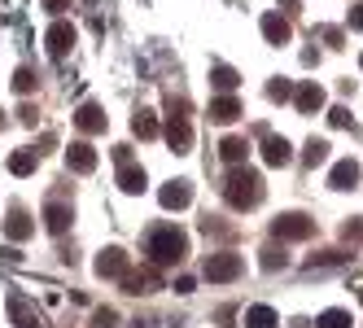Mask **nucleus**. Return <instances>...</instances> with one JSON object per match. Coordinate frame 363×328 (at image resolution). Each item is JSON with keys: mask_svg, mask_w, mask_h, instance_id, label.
Listing matches in <instances>:
<instances>
[{"mask_svg": "<svg viewBox=\"0 0 363 328\" xmlns=\"http://www.w3.org/2000/svg\"><path fill=\"white\" fill-rule=\"evenodd\" d=\"M223 201L232 210H254L258 201H263V180H258V171H250L245 162L228 171L223 180Z\"/></svg>", "mask_w": 363, "mask_h": 328, "instance_id": "1", "label": "nucleus"}, {"mask_svg": "<svg viewBox=\"0 0 363 328\" xmlns=\"http://www.w3.org/2000/svg\"><path fill=\"white\" fill-rule=\"evenodd\" d=\"M184 254H189V237L179 228H153L145 237V259L153 267H175V263H184Z\"/></svg>", "mask_w": 363, "mask_h": 328, "instance_id": "2", "label": "nucleus"}, {"mask_svg": "<svg viewBox=\"0 0 363 328\" xmlns=\"http://www.w3.org/2000/svg\"><path fill=\"white\" fill-rule=\"evenodd\" d=\"M241 271H245V259L232 254V249H219V254L206 259V281L211 285H228V281H237Z\"/></svg>", "mask_w": 363, "mask_h": 328, "instance_id": "3", "label": "nucleus"}, {"mask_svg": "<svg viewBox=\"0 0 363 328\" xmlns=\"http://www.w3.org/2000/svg\"><path fill=\"white\" fill-rule=\"evenodd\" d=\"M44 48H48V57H53V62H62V57L70 53V48H74V27H70L66 18H57L53 27H48V35H44Z\"/></svg>", "mask_w": 363, "mask_h": 328, "instance_id": "4", "label": "nucleus"}, {"mask_svg": "<svg viewBox=\"0 0 363 328\" xmlns=\"http://www.w3.org/2000/svg\"><path fill=\"white\" fill-rule=\"evenodd\" d=\"M272 232H276L280 241H306L311 232H315V219H306V215H280V219L272 223Z\"/></svg>", "mask_w": 363, "mask_h": 328, "instance_id": "5", "label": "nucleus"}, {"mask_svg": "<svg viewBox=\"0 0 363 328\" xmlns=\"http://www.w3.org/2000/svg\"><path fill=\"white\" fill-rule=\"evenodd\" d=\"M167 145L175 149V154H189V149H193V128H189V118L179 110L167 114Z\"/></svg>", "mask_w": 363, "mask_h": 328, "instance_id": "6", "label": "nucleus"}, {"mask_svg": "<svg viewBox=\"0 0 363 328\" xmlns=\"http://www.w3.org/2000/svg\"><path fill=\"white\" fill-rule=\"evenodd\" d=\"M153 289H162V276L153 263H149V271H127L123 276V293H153Z\"/></svg>", "mask_w": 363, "mask_h": 328, "instance_id": "7", "label": "nucleus"}, {"mask_svg": "<svg viewBox=\"0 0 363 328\" xmlns=\"http://www.w3.org/2000/svg\"><path fill=\"white\" fill-rule=\"evenodd\" d=\"M66 166H70V171H79V175L96 171V149H92L88 140H74V145L66 149Z\"/></svg>", "mask_w": 363, "mask_h": 328, "instance_id": "8", "label": "nucleus"}, {"mask_svg": "<svg viewBox=\"0 0 363 328\" xmlns=\"http://www.w3.org/2000/svg\"><path fill=\"white\" fill-rule=\"evenodd\" d=\"M96 276H110V281H123V276H127V254H123L118 245L101 249V259H96Z\"/></svg>", "mask_w": 363, "mask_h": 328, "instance_id": "9", "label": "nucleus"}, {"mask_svg": "<svg viewBox=\"0 0 363 328\" xmlns=\"http://www.w3.org/2000/svg\"><path fill=\"white\" fill-rule=\"evenodd\" d=\"M106 110H101V106H79V110H74V128H79L84 136H96V132H106Z\"/></svg>", "mask_w": 363, "mask_h": 328, "instance_id": "10", "label": "nucleus"}, {"mask_svg": "<svg viewBox=\"0 0 363 328\" xmlns=\"http://www.w3.org/2000/svg\"><path fill=\"white\" fill-rule=\"evenodd\" d=\"M324 101H328V96H324V88H320V84H302V88L294 92L298 114H320V110H324Z\"/></svg>", "mask_w": 363, "mask_h": 328, "instance_id": "11", "label": "nucleus"}, {"mask_svg": "<svg viewBox=\"0 0 363 328\" xmlns=\"http://www.w3.org/2000/svg\"><path fill=\"white\" fill-rule=\"evenodd\" d=\"M158 201H162L167 210H184L189 201H193V188H189L184 180H171V184H162V188H158Z\"/></svg>", "mask_w": 363, "mask_h": 328, "instance_id": "12", "label": "nucleus"}, {"mask_svg": "<svg viewBox=\"0 0 363 328\" xmlns=\"http://www.w3.org/2000/svg\"><path fill=\"white\" fill-rule=\"evenodd\" d=\"M118 188H123V193H132V197H136V193H145V188H149V175H145V166H136V162H123V166H118Z\"/></svg>", "mask_w": 363, "mask_h": 328, "instance_id": "13", "label": "nucleus"}, {"mask_svg": "<svg viewBox=\"0 0 363 328\" xmlns=\"http://www.w3.org/2000/svg\"><path fill=\"white\" fill-rule=\"evenodd\" d=\"M237 118H241V101L232 96V92H223V96L211 101V123H237Z\"/></svg>", "mask_w": 363, "mask_h": 328, "instance_id": "14", "label": "nucleus"}, {"mask_svg": "<svg viewBox=\"0 0 363 328\" xmlns=\"http://www.w3.org/2000/svg\"><path fill=\"white\" fill-rule=\"evenodd\" d=\"M263 35H267V44H289V35H294V27H289V18H280V13H263Z\"/></svg>", "mask_w": 363, "mask_h": 328, "instance_id": "15", "label": "nucleus"}, {"mask_svg": "<svg viewBox=\"0 0 363 328\" xmlns=\"http://www.w3.org/2000/svg\"><path fill=\"white\" fill-rule=\"evenodd\" d=\"M289 158H294V149H289L284 136H263V162L267 166H284Z\"/></svg>", "mask_w": 363, "mask_h": 328, "instance_id": "16", "label": "nucleus"}, {"mask_svg": "<svg viewBox=\"0 0 363 328\" xmlns=\"http://www.w3.org/2000/svg\"><path fill=\"white\" fill-rule=\"evenodd\" d=\"M219 158H223L228 166H241V162L250 158V140H245V136H228V140L219 145Z\"/></svg>", "mask_w": 363, "mask_h": 328, "instance_id": "17", "label": "nucleus"}, {"mask_svg": "<svg viewBox=\"0 0 363 328\" xmlns=\"http://www.w3.org/2000/svg\"><path fill=\"white\" fill-rule=\"evenodd\" d=\"M70 206H62V201H53V206H44V228L53 232V237H62L66 228H70Z\"/></svg>", "mask_w": 363, "mask_h": 328, "instance_id": "18", "label": "nucleus"}, {"mask_svg": "<svg viewBox=\"0 0 363 328\" xmlns=\"http://www.w3.org/2000/svg\"><path fill=\"white\" fill-rule=\"evenodd\" d=\"M354 180H359V166L346 158V162H337L333 171H328V184L333 188H354Z\"/></svg>", "mask_w": 363, "mask_h": 328, "instance_id": "19", "label": "nucleus"}, {"mask_svg": "<svg viewBox=\"0 0 363 328\" xmlns=\"http://www.w3.org/2000/svg\"><path fill=\"white\" fill-rule=\"evenodd\" d=\"M31 232H35V223L22 215V210H13V215L5 219V237H9V241H27Z\"/></svg>", "mask_w": 363, "mask_h": 328, "instance_id": "20", "label": "nucleus"}, {"mask_svg": "<svg viewBox=\"0 0 363 328\" xmlns=\"http://www.w3.org/2000/svg\"><path fill=\"white\" fill-rule=\"evenodd\" d=\"M211 84H215L219 92H232V88L241 84V74L232 70V66H211Z\"/></svg>", "mask_w": 363, "mask_h": 328, "instance_id": "21", "label": "nucleus"}, {"mask_svg": "<svg viewBox=\"0 0 363 328\" xmlns=\"http://www.w3.org/2000/svg\"><path fill=\"white\" fill-rule=\"evenodd\" d=\"M280 319H276V311L272 307H250L245 311V328H276Z\"/></svg>", "mask_w": 363, "mask_h": 328, "instance_id": "22", "label": "nucleus"}, {"mask_svg": "<svg viewBox=\"0 0 363 328\" xmlns=\"http://www.w3.org/2000/svg\"><path fill=\"white\" fill-rule=\"evenodd\" d=\"M132 132H136L140 140H153V136H158V118H153L149 110H140V114L132 118Z\"/></svg>", "mask_w": 363, "mask_h": 328, "instance_id": "23", "label": "nucleus"}, {"mask_svg": "<svg viewBox=\"0 0 363 328\" xmlns=\"http://www.w3.org/2000/svg\"><path fill=\"white\" fill-rule=\"evenodd\" d=\"M9 315H13L18 328H35V315H31V307L22 298H9Z\"/></svg>", "mask_w": 363, "mask_h": 328, "instance_id": "24", "label": "nucleus"}, {"mask_svg": "<svg viewBox=\"0 0 363 328\" xmlns=\"http://www.w3.org/2000/svg\"><path fill=\"white\" fill-rule=\"evenodd\" d=\"M9 171H13V175H31V171H35V154H31V149H18V154H9Z\"/></svg>", "mask_w": 363, "mask_h": 328, "instance_id": "25", "label": "nucleus"}, {"mask_svg": "<svg viewBox=\"0 0 363 328\" xmlns=\"http://www.w3.org/2000/svg\"><path fill=\"white\" fill-rule=\"evenodd\" d=\"M302 162H306V166H320V162H328V140H311V145L302 149Z\"/></svg>", "mask_w": 363, "mask_h": 328, "instance_id": "26", "label": "nucleus"}, {"mask_svg": "<svg viewBox=\"0 0 363 328\" xmlns=\"http://www.w3.org/2000/svg\"><path fill=\"white\" fill-rule=\"evenodd\" d=\"M320 328H350V311H337V307L324 311L320 315Z\"/></svg>", "mask_w": 363, "mask_h": 328, "instance_id": "27", "label": "nucleus"}, {"mask_svg": "<svg viewBox=\"0 0 363 328\" xmlns=\"http://www.w3.org/2000/svg\"><path fill=\"white\" fill-rule=\"evenodd\" d=\"M35 88V74L27 70V66H22V70H13V92H22V96H27Z\"/></svg>", "mask_w": 363, "mask_h": 328, "instance_id": "28", "label": "nucleus"}, {"mask_svg": "<svg viewBox=\"0 0 363 328\" xmlns=\"http://www.w3.org/2000/svg\"><path fill=\"white\" fill-rule=\"evenodd\" d=\"M267 96H272V101H289V96H294V84H289V79H272V84H267Z\"/></svg>", "mask_w": 363, "mask_h": 328, "instance_id": "29", "label": "nucleus"}, {"mask_svg": "<svg viewBox=\"0 0 363 328\" xmlns=\"http://www.w3.org/2000/svg\"><path fill=\"white\" fill-rule=\"evenodd\" d=\"M328 263H346V254H342V249H324V254H311L306 267H328Z\"/></svg>", "mask_w": 363, "mask_h": 328, "instance_id": "30", "label": "nucleus"}, {"mask_svg": "<svg viewBox=\"0 0 363 328\" xmlns=\"http://www.w3.org/2000/svg\"><path fill=\"white\" fill-rule=\"evenodd\" d=\"M118 324V315L110 311V307H101V311H92V328H114Z\"/></svg>", "mask_w": 363, "mask_h": 328, "instance_id": "31", "label": "nucleus"}, {"mask_svg": "<svg viewBox=\"0 0 363 328\" xmlns=\"http://www.w3.org/2000/svg\"><path fill=\"white\" fill-rule=\"evenodd\" d=\"M328 123H333V128H350V110L346 106H333L328 110Z\"/></svg>", "mask_w": 363, "mask_h": 328, "instance_id": "32", "label": "nucleus"}, {"mask_svg": "<svg viewBox=\"0 0 363 328\" xmlns=\"http://www.w3.org/2000/svg\"><path fill=\"white\" fill-rule=\"evenodd\" d=\"M263 267H267V271L284 267V254H280V249H263Z\"/></svg>", "mask_w": 363, "mask_h": 328, "instance_id": "33", "label": "nucleus"}, {"mask_svg": "<svg viewBox=\"0 0 363 328\" xmlns=\"http://www.w3.org/2000/svg\"><path fill=\"white\" fill-rule=\"evenodd\" d=\"M175 293H193L197 289V281H193V276H175V285H171Z\"/></svg>", "mask_w": 363, "mask_h": 328, "instance_id": "34", "label": "nucleus"}, {"mask_svg": "<svg viewBox=\"0 0 363 328\" xmlns=\"http://www.w3.org/2000/svg\"><path fill=\"white\" fill-rule=\"evenodd\" d=\"M346 22H350V31H363V5H350V18Z\"/></svg>", "mask_w": 363, "mask_h": 328, "instance_id": "35", "label": "nucleus"}, {"mask_svg": "<svg viewBox=\"0 0 363 328\" xmlns=\"http://www.w3.org/2000/svg\"><path fill=\"white\" fill-rule=\"evenodd\" d=\"M44 9H48V13H66L70 0H44Z\"/></svg>", "mask_w": 363, "mask_h": 328, "instance_id": "36", "label": "nucleus"}, {"mask_svg": "<svg viewBox=\"0 0 363 328\" xmlns=\"http://www.w3.org/2000/svg\"><path fill=\"white\" fill-rule=\"evenodd\" d=\"M354 237H363V219L359 223H346V241H354Z\"/></svg>", "mask_w": 363, "mask_h": 328, "instance_id": "37", "label": "nucleus"}, {"mask_svg": "<svg viewBox=\"0 0 363 328\" xmlns=\"http://www.w3.org/2000/svg\"><path fill=\"white\" fill-rule=\"evenodd\" d=\"M359 66H363V53H359Z\"/></svg>", "mask_w": 363, "mask_h": 328, "instance_id": "38", "label": "nucleus"}, {"mask_svg": "<svg viewBox=\"0 0 363 328\" xmlns=\"http://www.w3.org/2000/svg\"><path fill=\"white\" fill-rule=\"evenodd\" d=\"M359 302H363V289H359Z\"/></svg>", "mask_w": 363, "mask_h": 328, "instance_id": "39", "label": "nucleus"}, {"mask_svg": "<svg viewBox=\"0 0 363 328\" xmlns=\"http://www.w3.org/2000/svg\"><path fill=\"white\" fill-rule=\"evenodd\" d=\"M0 123H5V118H0Z\"/></svg>", "mask_w": 363, "mask_h": 328, "instance_id": "40", "label": "nucleus"}]
</instances>
